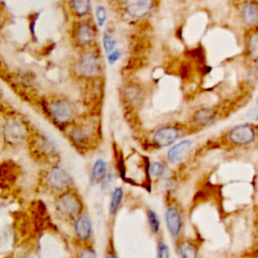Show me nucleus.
I'll use <instances>...</instances> for the list:
<instances>
[{"label": "nucleus", "mask_w": 258, "mask_h": 258, "mask_svg": "<svg viewBox=\"0 0 258 258\" xmlns=\"http://www.w3.org/2000/svg\"><path fill=\"white\" fill-rule=\"evenodd\" d=\"M103 62L100 53L95 49L85 50L77 63V72L85 79H94L101 75Z\"/></svg>", "instance_id": "1"}, {"label": "nucleus", "mask_w": 258, "mask_h": 258, "mask_svg": "<svg viewBox=\"0 0 258 258\" xmlns=\"http://www.w3.org/2000/svg\"><path fill=\"white\" fill-rule=\"evenodd\" d=\"M47 114L51 120L58 126L70 124L75 116V110L72 103L64 98H55L46 105Z\"/></svg>", "instance_id": "2"}, {"label": "nucleus", "mask_w": 258, "mask_h": 258, "mask_svg": "<svg viewBox=\"0 0 258 258\" xmlns=\"http://www.w3.org/2000/svg\"><path fill=\"white\" fill-rule=\"evenodd\" d=\"M55 209L62 217L75 220L82 214L83 203L77 194L66 190L55 200Z\"/></svg>", "instance_id": "3"}, {"label": "nucleus", "mask_w": 258, "mask_h": 258, "mask_svg": "<svg viewBox=\"0 0 258 258\" xmlns=\"http://www.w3.org/2000/svg\"><path fill=\"white\" fill-rule=\"evenodd\" d=\"M228 142L232 145L244 147L253 144L257 138V131L252 124L242 123L232 127L226 134Z\"/></svg>", "instance_id": "4"}, {"label": "nucleus", "mask_w": 258, "mask_h": 258, "mask_svg": "<svg viewBox=\"0 0 258 258\" xmlns=\"http://www.w3.org/2000/svg\"><path fill=\"white\" fill-rule=\"evenodd\" d=\"M74 41L82 48L91 47L97 38V25L89 20L80 21L73 32Z\"/></svg>", "instance_id": "5"}, {"label": "nucleus", "mask_w": 258, "mask_h": 258, "mask_svg": "<svg viewBox=\"0 0 258 258\" xmlns=\"http://www.w3.org/2000/svg\"><path fill=\"white\" fill-rule=\"evenodd\" d=\"M46 183L54 190H66L74 184V179L66 168L60 165H54L46 175Z\"/></svg>", "instance_id": "6"}, {"label": "nucleus", "mask_w": 258, "mask_h": 258, "mask_svg": "<svg viewBox=\"0 0 258 258\" xmlns=\"http://www.w3.org/2000/svg\"><path fill=\"white\" fill-rule=\"evenodd\" d=\"M180 136V129L173 125H164L156 129L152 135V143L157 148H164L176 143Z\"/></svg>", "instance_id": "7"}, {"label": "nucleus", "mask_w": 258, "mask_h": 258, "mask_svg": "<svg viewBox=\"0 0 258 258\" xmlns=\"http://www.w3.org/2000/svg\"><path fill=\"white\" fill-rule=\"evenodd\" d=\"M155 2L151 0H136L123 2V11L131 19L138 20L148 16L155 7Z\"/></svg>", "instance_id": "8"}, {"label": "nucleus", "mask_w": 258, "mask_h": 258, "mask_svg": "<svg viewBox=\"0 0 258 258\" xmlns=\"http://www.w3.org/2000/svg\"><path fill=\"white\" fill-rule=\"evenodd\" d=\"M3 132L5 140L11 145L21 143L27 135V130L24 123L17 119L7 120L4 125Z\"/></svg>", "instance_id": "9"}, {"label": "nucleus", "mask_w": 258, "mask_h": 258, "mask_svg": "<svg viewBox=\"0 0 258 258\" xmlns=\"http://www.w3.org/2000/svg\"><path fill=\"white\" fill-rule=\"evenodd\" d=\"M164 218L167 231L171 237L175 239L179 237L183 228V220L180 210L173 204L168 205L165 210Z\"/></svg>", "instance_id": "10"}, {"label": "nucleus", "mask_w": 258, "mask_h": 258, "mask_svg": "<svg viewBox=\"0 0 258 258\" xmlns=\"http://www.w3.org/2000/svg\"><path fill=\"white\" fill-rule=\"evenodd\" d=\"M74 232L81 242H88L93 235V223L90 216L82 213L74 222Z\"/></svg>", "instance_id": "11"}, {"label": "nucleus", "mask_w": 258, "mask_h": 258, "mask_svg": "<svg viewBox=\"0 0 258 258\" xmlns=\"http://www.w3.org/2000/svg\"><path fill=\"white\" fill-rule=\"evenodd\" d=\"M240 18L248 29L258 26V2H244L240 8Z\"/></svg>", "instance_id": "12"}, {"label": "nucleus", "mask_w": 258, "mask_h": 258, "mask_svg": "<svg viewBox=\"0 0 258 258\" xmlns=\"http://www.w3.org/2000/svg\"><path fill=\"white\" fill-rule=\"evenodd\" d=\"M192 146L191 139H183L179 142L174 143L169 147L166 152V159L171 164H176L180 162L186 153L189 151L190 147Z\"/></svg>", "instance_id": "13"}, {"label": "nucleus", "mask_w": 258, "mask_h": 258, "mask_svg": "<svg viewBox=\"0 0 258 258\" xmlns=\"http://www.w3.org/2000/svg\"><path fill=\"white\" fill-rule=\"evenodd\" d=\"M33 148L35 152L43 157H52L57 154L56 144L52 139L45 135H40L36 137L33 141Z\"/></svg>", "instance_id": "14"}, {"label": "nucleus", "mask_w": 258, "mask_h": 258, "mask_svg": "<svg viewBox=\"0 0 258 258\" xmlns=\"http://www.w3.org/2000/svg\"><path fill=\"white\" fill-rule=\"evenodd\" d=\"M245 54L251 61L258 62V26L248 29L245 39Z\"/></svg>", "instance_id": "15"}, {"label": "nucleus", "mask_w": 258, "mask_h": 258, "mask_svg": "<svg viewBox=\"0 0 258 258\" xmlns=\"http://www.w3.org/2000/svg\"><path fill=\"white\" fill-rule=\"evenodd\" d=\"M217 112L212 107H203L196 110L191 116V122L198 127H205L212 124L216 118Z\"/></svg>", "instance_id": "16"}, {"label": "nucleus", "mask_w": 258, "mask_h": 258, "mask_svg": "<svg viewBox=\"0 0 258 258\" xmlns=\"http://www.w3.org/2000/svg\"><path fill=\"white\" fill-rule=\"evenodd\" d=\"M73 143L79 147H86L91 141V133L87 127H76L70 132Z\"/></svg>", "instance_id": "17"}, {"label": "nucleus", "mask_w": 258, "mask_h": 258, "mask_svg": "<svg viewBox=\"0 0 258 258\" xmlns=\"http://www.w3.org/2000/svg\"><path fill=\"white\" fill-rule=\"evenodd\" d=\"M178 258H198V247L190 240H180L176 244Z\"/></svg>", "instance_id": "18"}, {"label": "nucleus", "mask_w": 258, "mask_h": 258, "mask_svg": "<svg viewBox=\"0 0 258 258\" xmlns=\"http://www.w3.org/2000/svg\"><path fill=\"white\" fill-rule=\"evenodd\" d=\"M107 172H108L107 162L103 158H98L95 160V162L92 166L91 179L96 183L102 182V180L106 176Z\"/></svg>", "instance_id": "19"}, {"label": "nucleus", "mask_w": 258, "mask_h": 258, "mask_svg": "<svg viewBox=\"0 0 258 258\" xmlns=\"http://www.w3.org/2000/svg\"><path fill=\"white\" fill-rule=\"evenodd\" d=\"M124 198V190L121 186H116L112 192H111V197H110V202H109V213L111 216H114L117 214L122 201Z\"/></svg>", "instance_id": "20"}, {"label": "nucleus", "mask_w": 258, "mask_h": 258, "mask_svg": "<svg viewBox=\"0 0 258 258\" xmlns=\"http://www.w3.org/2000/svg\"><path fill=\"white\" fill-rule=\"evenodd\" d=\"M70 7L73 13L78 17H86L91 11V2L88 0L71 1Z\"/></svg>", "instance_id": "21"}, {"label": "nucleus", "mask_w": 258, "mask_h": 258, "mask_svg": "<svg viewBox=\"0 0 258 258\" xmlns=\"http://www.w3.org/2000/svg\"><path fill=\"white\" fill-rule=\"evenodd\" d=\"M117 44L118 41L114 34L110 30H106L102 36V45L105 53L108 55L109 53L114 51L117 48Z\"/></svg>", "instance_id": "22"}, {"label": "nucleus", "mask_w": 258, "mask_h": 258, "mask_svg": "<svg viewBox=\"0 0 258 258\" xmlns=\"http://www.w3.org/2000/svg\"><path fill=\"white\" fill-rule=\"evenodd\" d=\"M146 216H147V221H148L150 231L153 234L157 235L159 233V230H160V220H159L158 215L156 214V212L154 210L147 209Z\"/></svg>", "instance_id": "23"}, {"label": "nucleus", "mask_w": 258, "mask_h": 258, "mask_svg": "<svg viewBox=\"0 0 258 258\" xmlns=\"http://www.w3.org/2000/svg\"><path fill=\"white\" fill-rule=\"evenodd\" d=\"M141 90L135 85H130L125 89V97L132 105L139 103L141 101Z\"/></svg>", "instance_id": "24"}, {"label": "nucleus", "mask_w": 258, "mask_h": 258, "mask_svg": "<svg viewBox=\"0 0 258 258\" xmlns=\"http://www.w3.org/2000/svg\"><path fill=\"white\" fill-rule=\"evenodd\" d=\"M166 165L159 160H155L149 164V175L153 178H160L164 175Z\"/></svg>", "instance_id": "25"}, {"label": "nucleus", "mask_w": 258, "mask_h": 258, "mask_svg": "<svg viewBox=\"0 0 258 258\" xmlns=\"http://www.w3.org/2000/svg\"><path fill=\"white\" fill-rule=\"evenodd\" d=\"M95 19L96 24L99 27H103L107 21V9L102 4H97L95 6Z\"/></svg>", "instance_id": "26"}, {"label": "nucleus", "mask_w": 258, "mask_h": 258, "mask_svg": "<svg viewBox=\"0 0 258 258\" xmlns=\"http://www.w3.org/2000/svg\"><path fill=\"white\" fill-rule=\"evenodd\" d=\"M157 254H156V258H170V252H169V248L167 246V244L163 241V240H159L157 242Z\"/></svg>", "instance_id": "27"}, {"label": "nucleus", "mask_w": 258, "mask_h": 258, "mask_svg": "<svg viewBox=\"0 0 258 258\" xmlns=\"http://www.w3.org/2000/svg\"><path fill=\"white\" fill-rule=\"evenodd\" d=\"M78 258H97V254L92 247L87 246L79 251Z\"/></svg>", "instance_id": "28"}, {"label": "nucleus", "mask_w": 258, "mask_h": 258, "mask_svg": "<svg viewBox=\"0 0 258 258\" xmlns=\"http://www.w3.org/2000/svg\"><path fill=\"white\" fill-rule=\"evenodd\" d=\"M122 57V50L120 48H116L114 51H112L111 53H109L107 55V60L109 62V64L113 66L115 64L120 58Z\"/></svg>", "instance_id": "29"}, {"label": "nucleus", "mask_w": 258, "mask_h": 258, "mask_svg": "<svg viewBox=\"0 0 258 258\" xmlns=\"http://www.w3.org/2000/svg\"><path fill=\"white\" fill-rule=\"evenodd\" d=\"M113 181H114V172L113 171H109L108 170V172H107V174H106V176L104 177V179L102 180V187H103V189H107V188H109L111 185H112V183H113Z\"/></svg>", "instance_id": "30"}, {"label": "nucleus", "mask_w": 258, "mask_h": 258, "mask_svg": "<svg viewBox=\"0 0 258 258\" xmlns=\"http://www.w3.org/2000/svg\"><path fill=\"white\" fill-rule=\"evenodd\" d=\"M105 258H119V257H118L116 251L113 250V249H111V250H108V251H107V253H106V255H105Z\"/></svg>", "instance_id": "31"}, {"label": "nucleus", "mask_w": 258, "mask_h": 258, "mask_svg": "<svg viewBox=\"0 0 258 258\" xmlns=\"http://www.w3.org/2000/svg\"><path fill=\"white\" fill-rule=\"evenodd\" d=\"M256 105L258 106V96H257V98H256Z\"/></svg>", "instance_id": "32"}]
</instances>
